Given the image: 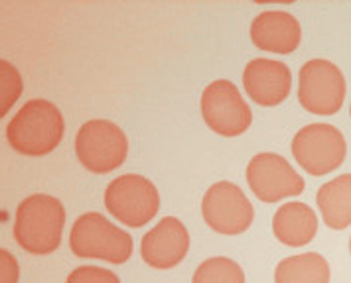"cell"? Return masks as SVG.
<instances>
[{
    "label": "cell",
    "instance_id": "1",
    "mask_svg": "<svg viewBox=\"0 0 351 283\" xmlns=\"http://www.w3.org/2000/svg\"><path fill=\"white\" fill-rule=\"evenodd\" d=\"M62 110L46 98H32L14 114L6 126V140L18 154L42 157L51 154L64 138Z\"/></svg>",
    "mask_w": 351,
    "mask_h": 283
},
{
    "label": "cell",
    "instance_id": "2",
    "mask_svg": "<svg viewBox=\"0 0 351 283\" xmlns=\"http://www.w3.org/2000/svg\"><path fill=\"white\" fill-rule=\"evenodd\" d=\"M65 226V208L60 199L36 193L18 204L14 238L22 250L48 256L60 248Z\"/></svg>",
    "mask_w": 351,
    "mask_h": 283
},
{
    "label": "cell",
    "instance_id": "3",
    "mask_svg": "<svg viewBox=\"0 0 351 283\" xmlns=\"http://www.w3.org/2000/svg\"><path fill=\"white\" fill-rule=\"evenodd\" d=\"M69 246L77 258H95L111 264H125L134 250L132 236L99 213H85L73 222Z\"/></svg>",
    "mask_w": 351,
    "mask_h": 283
},
{
    "label": "cell",
    "instance_id": "4",
    "mask_svg": "<svg viewBox=\"0 0 351 283\" xmlns=\"http://www.w3.org/2000/svg\"><path fill=\"white\" fill-rule=\"evenodd\" d=\"M75 154L87 172L105 175L121 167L128 157V138L111 120H89L75 136Z\"/></svg>",
    "mask_w": 351,
    "mask_h": 283
},
{
    "label": "cell",
    "instance_id": "5",
    "mask_svg": "<svg viewBox=\"0 0 351 283\" xmlns=\"http://www.w3.org/2000/svg\"><path fill=\"white\" fill-rule=\"evenodd\" d=\"M105 206L123 224L141 228L156 217L160 208V193L148 177L125 173L107 185Z\"/></svg>",
    "mask_w": 351,
    "mask_h": 283
},
{
    "label": "cell",
    "instance_id": "6",
    "mask_svg": "<svg viewBox=\"0 0 351 283\" xmlns=\"http://www.w3.org/2000/svg\"><path fill=\"white\" fill-rule=\"evenodd\" d=\"M348 154V144L332 124H308L296 132L292 140V156L304 172L319 177L341 167Z\"/></svg>",
    "mask_w": 351,
    "mask_h": 283
},
{
    "label": "cell",
    "instance_id": "7",
    "mask_svg": "<svg viewBox=\"0 0 351 283\" xmlns=\"http://www.w3.org/2000/svg\"><path fill=\"white\" fill-rule=\"evenodd\" d=\"M346 77L335 63L310 59L302 65L298 77V100L312 114L332 116L343 107Z\"/></svg>",
    "mask_w": 351,
    "mask_h": 283
},
{
    "label": "cell",
    "instance_id": "8",
    "mask_svg": "<svg viewBox=\"0 0 351 283\" xmlns=\"http://www.w3.org/2000/svg\"><path fill=\"white\" fill-rule=\"evenodd\" d=\"M202 114L206 124L219 136L235 138L249 130L253 112L233 81L217 79L202 94Z\"/></svg>",
    "mask_w": 351,
    "mask_h": 283
},
{
    "label": "cell",
    "instance_id": "9",
    "mask_svg": "<svg viewBox=\"0 0 351 283\" xmlns=\"http://www.w3.org/2000/svg\"><path fill=\"white\" fill-rule=\"evenodd\" d=\"M202 215L211 230L237 236L253 224L255 208L243 189L231 181H219L206 191L202 199Z\"/></svg>",
    "mask_w": 351,
    "mask_h": 283
},
{
    "label": "cell",
    "instance_id": "10",
    "mask_svg": "<svg viewBox=\"0 0 351 283\" xmlns=\"http://www.w3.org/2000/svg\"><path fill=\"white\" fill-rule=\"evenodd\" d=\"M247 183L258 201L276 203L296 197L304 191V179L287 157L265 152L256 154L247 165Z\"/></svg>",
    "mask_w": 351,
    "mask_h": 283
},
{
    "label": "cell",
    "instance_id": "11",
    "mask_svg": "<svg viewBox=\"0 0 351 283\" xmlns=\"http://www.w3.org/2000/svg\"><path fill=\"white\" fill-rule=\"evenodd\" d=\"M190 250V234L182 220L164 217L158 224L143 236L141 256L154 269L176 267Z\"/></svg>",
    "mask_w": 351,
    "mask_h": 283
},
{
    "label": "cell",
    "instance_id": "12",
    "mask_svg": "<svg viewBox=\"0 0 351 283\" xmlns=\"http://www.w3.org/2000/svg\"><path fill=\"white\" fill-rule=\"evenodd\" d=\"M243 85L256 105L276 107L285 103L292 91V73L287 63L258 57L247 63Z\"/></svg>",
    "mask_w": 351,
    "mask_h": 283
},
{
    "label": "cell",
    "instance_id": "13",
    "mask_svg": "<svg viewBox=\"0 0 351 283\" xmlns=\"http://www.w3.org/2000/svg\"><path fill=\"white\" fill-rule=\"evenodd\" d=\"M251 40L258 49L287 55L302 42V26L296 16L285 10L261 12L251 24Z\"/></svg>",
    "mask_w": 351,
    "mask_h": 283
},
{
    "label": "cell",
    "instance_id": "14",
    "mask_svg": "<svg viewBox=\"0 0 351 283\" xmlns=\"http://www.w3.org/2000/svg\"><path fill=\"white\" fill-rule=\"evenodd\" d=\"M272 232L285 246L300 248L314 240L318 232V217L304 203L280 204L272 219Z\"/></svg>",
    "mask_w": 351,
    "mask_h": 283
},
{
    "label": "cell",
    "instance_id": "15",
    "mask_svg": "<svg viewBox=\"0 0 351 283\" xmlns=\"http://www.w3.org/2000/svg\"><path fill=\"white\" fill-rule=\"evenodd\" d=\"M322 220L334 230H343L351 224V173L339 175L324 183L316 195Z\"/></svg>",
    "mask_w": 351,
    "mask_h": 283
},
{
    "label": "cell",
    "instance_id": "16",
    "mask_svg": "<svg viewBox=\"0 0 351 283\" xmlns=\"http://www.w3.org/2000/svg\"><path fill=\"white\" fill-rule=\"evenodd\" d=\"M274 283H330V264L316 252L290 256L274 269Z\"/></svg>",
    "mask_w": 351,
    "mask_h": 283
},
{
    "label": "cell",
    "instance_id": "17",
    "mask_svg": "<svg viewBox=\"0 0 351 283\" xmlns=\"http://www.w3.org/2000/svg\"><path fill=\"white\" fill-rule=\"evenodd\" d=\"M192 283H245V273L237 262L215 256L199 264Z\"/></svg>",
    "mask_w": 351,
    "mask_h": 283
},
{
    "label": "cell",
    "instance_id": "18",
    "mask_svg": "<svg viewBox=\"0 0 351 283\" xmlns=\"http://www.w3.org/2000/svg\"><path fill=\"white\" fill-rule=\"evenodd\" d=\"M0 71H2V103H0V112L6 114L10 107L16 103V98L24 89V83L20 79L18 69L8 62H0Z\"/></svg>",
    "mask_w": 351,
    "mask_h": 283
},
{
    "label": "cell",
    "instance_id": "19",
    "mask_svg": "<svg viewBox=\"0 0 351 283\" xmlns=\"http://www.w3.org/2000/svg\"><path fill=\"white\" fill-rule=\"evenodd\" d=\"M65 283H121V280L117 278V273H112L111 269L95 266H81L75 267L67 282Z\"/></svg>",
    "mask_w": 351,
    "mask_h": 283
},
{
    "label": "cell",
    "instance_id": "20",
    "mask_svg": "<svg viewBox=\"0 0 351 283\" xmlns=\"http://www.w3.org/2000/svg\"><path fill=\"white\" fill-rule=\"evenodd\" d=\"M0 260H2V283H18L20 267L16 258L8 250H0Z\"/></svg>",
    "mask_w": 351,
    "mask_h": 283
},
{
    "label": "cell",
    "instance_id": "21",
    "mask_svg": "<svg viewBox=\"0 0 351 283\" xmlns=\"http://www.w3.org/2000/svg\"><path fill=\"white\" fill-rule=\"evenodd\" d=\"M350 252H351V238H350Z\"/></svg>",
    "mask_w": 351,
    "mask_h": 283
},
{
    "label": "cell",
    "instance_id": "22",
    "mask_svg": "<svg viewBox=\"0 0 351 283\" xmlns=\"http://www.w3.org/2000/svg\"><path fill=\"white\" fill-rule=\"evenodd\" d=\"M350 114H351V107H350Z\"/></svg>",
    "mask_w": 351,
    "mask_h": 283
}]
</instances>
